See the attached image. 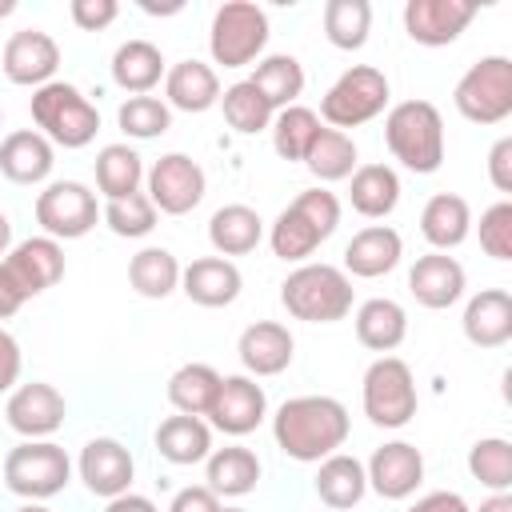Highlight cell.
I'll use <instances>...</instances> for the list:
<instances>
[{
	"label": "cell",
	"mask_w": 512,
	"mask_h": 512,
	"mask_svg": "<svg viewBox=\"0 0 512 512\" xmlns=\"http://www.w3.org/2000/svg\"><path fill=\"white\" fill-rule=\"evenodd\" d=\"M352 432L348 408L336 396H292L272 416V440L284 456L300 464H320L340 452Z\"/></svg>",
	"instance_id": "obj_1"
},
{
	"label": "cell",
	"mask_w": 512,
	"mask_h": 512,
	"mask_svg": "<svg viewBox=\"0 0 512 512\" xmlns=\"http://www.w3.org/2000/svg\"><path fill=\"white\" fill-rule=\"evenodd\" d=\"M336 228H340V200H336V192H328V188H304L272 220L268 244H272V256H280L288 264H304Z\"/></svg>",
	"instance_id": "obj_2"
},
{
	"label": "cell",
	"mask_w": 512,
	"mask_h": 512,
	"mask_svg": "<svg viewBox=\"0 0 512 512\" xmlns=\"http://www.w3.org/2000/svg\"><path fill=\"white\" fill-rule=\"evenodd\" d=\"M352 300H356L352 276L336 264L304 260L280 284V304L288 308L292 320H304V324H336L352 312Z\"/></svg>",
	"instance_id": "obj_3"
},
{
	"label": "cell",
	"mask_w": 512,
	"mask_h": 512,
	"mask_svg": "<svg viewBox=\"0 0 512 512\" xmlns=\"http://www.w3.org/2000/svg\"><path fill=\"white\" fill-rule=\"evenodd\" d=\"M388 152L416 176H432L444 164V116L432 100H400L384 116Z\"/></svg>",
	"instance_id": "obj_4"
},
{
	"label": "cell",
	"mask_w": 512,
	"mask_h": 512,
	"mask_svg": "<svg viewBox=\"0 0 512 512\" xmlns=\"http://www.w3.org/2000/svg\"><path fill=\"white\" fill-rule=\"evenodd\" d=\"M36 132L52 148H88L100 132V108L68 80H52L28 100Z\"/></svg>",
	"instance_id": "obj_5"
},
{
	"label": "cell",
	"mask_w": 512,
	"mask_h": 512,
	"mask_svg": "<svg viewBox=\"0 0 512 512\" xmlns=\"http://www.w3.org/2000/svg\"><path fill=\"white\" fill-rule=\"evenodd\" d=\"M388 100H392L388 76L380 68H372V64H352L332 80V88L324 92L316 116H324L328 128L348 132V128H360V124L376 120L388 108Z\"/></svg>",
	"instance_id": "obj_6"
},
{
	"label": "cell",
	"mask_w": 512,
	"mask_h": 512,
	"mask_svg": "<svg viewBox=\"0 0 512 512\" xmlns=\"http://www.w3.org/2000/svg\"><path fill=\"white\" fill-rule=\"evenodd\" d=\"M72 480V460L56 440H20L4 456V488L20 500H48Z\"/></svg>",
	"instance_id": "obj_7"
},
{
	"label": "cell",
	"mask_w": 512,
	"mask_h": 512,
	"mask_svg": "<svg viewBox=\"0 0 512 512\" xmlns=\"http://www.w3.org/2000/svg\"><path fill=\"white\" fill-rule=\"evenodd\" d=\"M268 12L252 0H228L212 12L208 24V52L216 64L224 68H244L252 60H260V52L268 48Z\"/></svg>",
	"instance_id": "obj_8"
},
{
	"label": "cell",
	"mask_w": 512,
	"mask_h": 512,
	"mask_svg": "<svg viewBox=\"0 0 512 512\" xmlns=\"http://www.w3.org/2000/svg\"><path fill=\"white\" fill-rule=\"evenodd\" d=\"M360 404L376 428H404L420 408L412 368L400 356H376L364 372Z\"/></svg>",
	"instance_id": "obj_9"
},
{
	"label": "cell",
	"mask_w": 512,
	"mask_h": 512,
	"mask_svg": "<svg viewBox=\"0 0 512 512\" xmlns=\"http://www.w3.org/2000/svg\"><path fill=\"white\" fill-rule=\"evenodd\" d=\"M452 104L472 124H504L512 116V60L508 56H480L452 92Z\"/></svg>",
	"instance_id": "obj_10"
},
{
	"label": "cell",
	"mask_w": 512,
	"mask_h": 512,
	"mask_svg": "<svg viewBox=\"0 0 512 512\" xmlns=\"http://www.w3.org/2000/svg\"><path fill=\"white\" fill-rule=\"evenodd\" d=\"M96 220V192L80 180H52L44 192H36V224L52 240H80L96 228Z\"/></svg>",
	"instance_id": "obj_11"
},
{
	"label": "cell",
	"mask_w": 512,
	"mask_h": 512,
	"mask_svg": "<svg viewBox=\"0 0 512 512\" xmlns=\"http://www.w3.org/2000/svg\"><path fill=\"white\" fill-rule=\"evenodd\" d=\"M144 196L152 200L156 212L164 216H184L204 200V168L188 152H164L148 172H144Z\"/></svg>",
	"instance_id": "obj_12"
},
{
	"label": "cell",
	"mask_w": 512,
	"mask_h": 512,
	"mask_svg": "<svg viewBox=\"0 0 512 512\" xmlns=\"http://www.w3.org/2000/svg\"><path fill=\"white\" fill-rule=\"evenodd\" d=\"M0 268L8 272V280L16 284V292L24 300H32V296L48 292L64 276V248L52 236H28V240H16L8 248V256L0 260Z\"/></svg>",
	"instance_id": "obj_13"
},
{
	"label": "cell",
	"mask_w": 512,
	"mask_h": 512,
	"mask_svg": "<svg viewBox=\"0 0 512 512\" xmlns=\"http://www.w3.org/2000/svg\"><path fill=\"white\" fill-rule=\"evenodd\" d=\"M68 416V404L64 396L44 384V380H32V384H16L8 392V404H4V420L16 436L24 440H48Z\"/></svg>",
	"instance_id": "obj_14"
},
{
	"label": "cell",
	"mask_w": 512,
	"mask_h": 512,
	"mask_svg": "<svg viewBox=\"0 0 512 512\" xmlns=\"http://www.w3.org/2000/svg\"><path fill=\"white\" fill-rule=\"evenodd\" d=\"M76 472L84 480V488L100 500H116L124 492H132V476H136V460L132 452L116 440V436H96L80 448Z\"/></svg>",
	"instance_id": "obj_15"
},
{
	"label": "cell",
	"mask_w": 512,
	"mask_h": 512,
	"mask_svg": "<svg viewBox=\"0 0 512 512\" xmlns=\"http://www.w3.org/2000/svg\"><path fill=\"white\" fill-rule=\"evenodd\" d=\"M0 68L12 84L20 88H44L56 80V68H60V44L40 32V28H20L8 36L4 44V56H0Z\"/></svg>",
	"instance_id": "obj_16"
},
{
	"label": "cell",
	"mask_w": 512,
	"mask_h": 512,
	"mask_svg": "<svg viewBox=\"0 0 512 512\" xmlns=\"http://www.w3.org/2000/svg\"><path fill=\"white\" fill-rule=\"evenodd\" d=\"M364 476L380 500H408L424 484V456L408 440H388L372 452V460L364 464Z\"/></svg>",
	"instance_id": "obj_17"
},
{
	"label": "cell",
	"mask_w": 512,
	"mask_h": 512,
	"mask_svg": "<svg viewBox=\"0 0 512 512\" xmlns=\"http://www.w3.org/2000/svg\"><path fill=\"white\" fill-rule=\"evenodd\" d=\"M476 20L472 0H408L404 4V32L424 48H444L460 40V32Z\"/></svg>",
	"instance_id": "obj_18"
},
{
	"label": "cell",
	"mask_w": 512,
	"mask_h": 512,
	"mask_svg": "<svg viewBox=\"0 0 512 512\" xmlns=\"http://www.w3.org/2000/svg\"><path fill=\"white\" fill-rule=\"evenodd\" d=\"M264 416H268V396L252 376L240 372V376L220 380V392L208 408L212 428H220L224 436H248L264 424Z\"/></svg>",
	"instance_id": "obj_19"
},
{
	"label": "cell",
	"mask_w": 512,
	"mask_h": 512,
	"mask_svg": "<svg viewBox=\"0 0 512 512\" xmlns=\"http://www.w3.org/2000/svg\"><path fill=\"white\" fill-rule=\"evenodd\" d=\"M468 288V276H464V264L448 252H428L420 256L412 268H408V292L416 296L420 308H452Z\"/></svg>",
	"instance_id": "obj_20"
},
{
	"label": "cell",
	"mask_w": 512,
	"mask_h": 512,
	"mask_svg": "<svg viewBox=\"0 0 512 512\" xmlns=\"http://www.w3.org/2000/svg\"><path fill=\"white\" fill-rule=\"evenodd\" d=\"M236 356L244 364V376H280L292 356H296V340L280 320H256L240 332L236 340Z\"/></svg>",
	"instance_id": "obj_21"
},
{
	"label": "cell",
	"mask_w": 512,
	"mask_h": 512,
	"mask_svg": "<svg viewBox=\"0 0 512 512\" xmlns=\"http://www.w3.org/2000/svg\"><path fill=\"white\" fill-rule=\"evenodd\" d=\"M244 288V276L224 256H200L180 268V292L200 308H228Z\"/></svg>",
	"instance_id": "obj_22"
},
{
	"label": "cell",
	"mask_w": 512,
	"mask_h": 512,
	"mask_svg": "<svg viewBox=\"0 0 512 512\" xmlns=\"http://www.w3.org/2000/svg\"><path fill=\"white\" fill-rule=\"evenodd\" d=\"M400 256H404L400 232L388 224H368L344 244V272L360 280H376V276H388L400 264Z\"/></svg>",
	"instance_id": "obj_23"
},
{
	"label": "cell",
	"mask_w": 512,
	"mask_h": 512,
	"mask_svg": "<svg viewBox=\"0 0 512 512\" xmlns=\"http://www.w3.org/2000/svg\"><path fill=\"white\" fill-rule=\"evenodd\" d=\"M460 328L476 348H504L512 340V296L504 288H480L464 304Z\"/></svg>",
	"instance_id": "obj_24"
},
{
	"label": "cell",
	"mask_w": 512,
	"mask_h": 512,
	"mask_svg": "<svg viewBox=\"0 0 512 512\" xmlns=\"http://www.w3.org/2000/svg\"><path fill=\"white\" fill-rule=\"evenodd\" d=\"M56 168V148L36 128H16L0 140V172L12 184H44Z\"/></svg>",
	"instance_id": "obj_25"
},
{
	"label": "cell",
	"mask_w": 512,
	"mask_h": 512,
	"mask_svg": "<svg viewBox=\"0 0 512 512\" xmlns=\"http://www.w3.org/2000/svg\"><path fill=\"white\" fill-rule=\"evenodd\" d=\"M164 104L176 112H208L220 104V76L204 60H180L164 72Z\"/></svg>",
	"instance_id": "obj_26"
},
{
	"label": "cell",
	"mask_w": 512,
	"mask_h": 512,
	"mask_svg": "<svg viewBox=\"0 0 512 512\" xmlns=\"http://www.w3.org/2000/svg\"><path fill=\"white\" fill-rule=\"evenodd\" d=\"M472 232V208L456 192H436L420 212V236L432 244V252H452Z\"/></svg>",
	"instance_id": "obj_27"
},
{
	"label": "cell",
	"mask_w": 512,
	"mask_h": 512,
	"mask_svg": "<svg viewBox=\"0 0 512 512\" xmlns=\"http://www.w3.org/2000/svg\"><path fill=\"white\" fill-rule=\"evenodd\" d=\"M204 480L216 496H248L260 484V456L244 444H228V448H212L204 460Z\"/></svg>",
	"instance_id": "obj_28"
},
{
	"label": "cell",
	"mask_w": 512,
	"mask_h": 512,
	"mask_svg": "<svg viewBox=\"0 0 512 512\" xmlns=\"http://www.w3.org/2000/svg\"><path fill=\"white\" fill-rule=\"evenodd\" d=\"M164 72H168L164 52L152 40H124L112 52V84L132 96H148L164 80Z\"/></svg>",
	"instance_id": "obj_29"
},
{
	"label": "cell",
	"mask_w": 512,
	"mask_h": 512,
	"mask_svg": "<svg viewBox=\"0 0 512 512\" xmlns=\"http://www.w3.org/2000/svg\"><path fill=\"white\" fill-rule=\"evenodd\" d=\"M264 240V220L256 208L248 204H224L212 212L208 220V244L216 248V256H248L256 252V244Z\"/></svg>",
	"instance_id": "obj_30"
},
{
	"label": "cell",
	"mask_w": 512,
	"mask_h": 512,
	"mask_svg": "<svg viewBox=\"0 0 512 512\" xmlns=\"http://www.w3.org/2000/svg\"><path fill=\"white\" fill-rule=\"evenodd\" d=\"M352 320H356V340L364 348L380 352V356H388L392 348H400L404 336H408V312L396 300H388V296L364 300Z\"/></svg>",
	"instance_id": "obj_31"
},
{
	"label": "cell",
	"mask_w": 512,
	"mask_h": 512,
	"mask_svg": "<svg viewBox=\"0 0 512 512\" xmlns=\"http://www.w3.org/2000/svg\"><path fill=\"white\" fill-rule=\"evenodd\" d=\"M348 204L368 216V220H384L396 212L400 204V176L388 164H356V172L348 176Z\"/></svg>",
	"instance_id": "obj_32"
},
{
	"label": "cell",
	"mask_w": 512,
	"mask_h": 512,
	"mask_svg": "<svg viewBox=\"0 0 512 512\" xmlns=\"http://www.w3.org/2000/svg\"><path fill=\"white\" fill-rule=\"evenodd\" d=\"M156 452H160L168 464H180V468L200 464V460H208V452H212V428H208L200 416L176 412V416L160 420V428H156Z\"/></svg>",
	"instance_id": "obj_33"
},
{
	"label": "cell",
	"mask_w": 512,
	"mask_h": 512,
	"mask_svg": "<svg viewBox=\"0 0 512 512\" xmlns=\"http://www.w3.org/2000/svg\"><path fill=\"white\" fill-rule=\"evenodd\" d=\"M364 492H368V476H364V464L356 456L332 452V456L320 460V468H316V496L328 508H336V512L356 508L364 500Z\"/></svg>",
	"instance_id": "obj_34"
},
{
	"label": "cell",
	"mask_w": 512,
	"mask_h": 512,
	"mask_svg": "<svg viewBox=\"0 0 512 512\" xmlns=\"http://www.w3.org/2000/svg\"><path fill=\"white\" fill-rule=\"evenodd\" d=\"M248 84H252V88L280 112V108H288V104L300 100V92H304V68H300L296 56H288V52H272V56L256 60Z\"/></svg>",
	"instance_id": "obj_35"
},
{
	"label": "cell",
	"mask_w": 512,
	"mask_h": 512,
	"mask_svg": "<svg viewBox=\"0 0 512 512\" xmlns=\"http://www.w3.org/2000/svg\"><path fill=\"white\" fill-rule=\"evenodd\" d=\"M220 372L212 364H180L172 376H168V404L184 416H208L216 392H220Z\"/></svg>",
	"instance_id": "obj_36"
},
{
	"label": "cell",
	"mask_w": 512,
	"mask_h": 512,
	"mask_svg": "<svg viewBox=\"0 0 512 512\" xmlns=\"http://www.w3.org/2000/svg\"><path fill=\"white\" fill-rule=\"evenodd\" d=\"M128 284L144 296V300H164L180 288V260L168 252V248H140L132 260H128Z\"/></svg>",
	"instance_id": "obj_37"
},
{
	"label": "cell",
	"mask_w": 512,
	"mask_h": 512,
	"mask_svg": "<svg viewBox=\"0 0 512 512\" xmlns=\"http://www.w3.org/2000/svg\"><path fill=\"white\" fill-rule=\"evenodd\" d=\"M144 184V160L136 148L128 144H104L96 152V188L104 192V200H120L140 192Z\"/></svg>",
	"instance_id": "obj_38"
},
{
	"label": "cell",
	"mask_w": 512,
	"mask_h": 512,
	"mask_svg": "<svg viewBox=\"0 0 512 512\" xmlns=\"http://www.w3.org/2000/svg\"><path fill=\"white\" fill-rule=\"evenodd\" d=\"M356 160H360L356 140H352L348 132H336V128H320L316 140H312V148H308V156H304L308 172H312L320 184L348 180V176L356 172Z\"/></svg>",
	"instance_id": "obj_39"
},
{
	"label": "cell",
	"mask_w": 512,
	"mask_h": 512,
	"mask_svg": "<svg viewBox=\"0 0 512 512\" xmlns=\"http://www.w3.org/2000/svg\"><path fill=\"white\" fill-rule=\"evenodd\" d=\"M372 32V4L368 0H328L324 4V36L340 52H360Z\"/></svg>",
	"instance_id": "obj_40"
},
{
	"label": "cell",
	"mask_w": 512,
	"mask_h": 512,
	"mask_svg": "<svg viewBox=\"0 0 512 512\" xmlns=\"http://www.w3.org/2000/svg\"><path fill=\"white\" fill-rule=\"evenodd\" d=\"M320 128H324L320 116H316L312 108H304V104H288V108H280V112L272 116V124H268V132H272V148H276L280 160H304Z\"/></svg>",
	"instance_id": "obj_41"
},
{
	"label": "cell",
	"mask_w": 512,
	"mask_h": 512,
	"mask_svg": "<svg viewBox=\"0 0 512 512\" xmlns=\"http://www.w3.org/2000/svg\"><path fill=\"white\" fill-rule=\"evenodd\" d=\"M220 108H224L228 128L240 132V136H256V132H264V128L272 124V116H276V108H272L248 80L228 84V88L220 92Z\"/></svg>",
	"instance_id": "obj_42"
},
{
	"label": "cell",
	"mask_w": 512,
	"mask_h": 512,
	"mask_svg": "<svg viewBox=\"0 0 512 512\" xmlns=\"http://www.w3.org/2000/svg\"><path fill=\"white\" fill-rule=\"evenodd\" d=\"M468 472L480 480L488 492H508L512 488V444L504 436H484L468 448Z\"/></svg>",
	"instance_id": "obj_43"
},
{
	"label": "cell",
	"mask_w": 512,
	"mask_h": 512,
	"mask_svg": "<svg viewBox=\"0 0 512 512\" xmlns=\"http://www.w3.org/2000/svg\"><path fill=\"white\" fill-rule=\"evenodd\" d=\"M116 124L132 140H156L172 128V108L160 96H128L116 108Z\"/></svg>",
	"instance_id": "obj_44"
},
{
	"label": "cell",
	"mask_w": 512,
	"mask_h": 512,
	"mask_svg": "<svg viewBox=\"0 0 512 512\" xmlns=\"http://www.w3.org/2000/svg\"><path fill=\"white\" fill-rule=\"evenodd\" d=\"M156 216H160V212L152 208V200H148L144 192L108 200L104 212H100V220L108 224V232H112V236H124V240H140V236H148V232L156 228Z\"/></svg>",
	"instance_id": "obj_45"
},
{
	"label": "cell",
	"mask_w": 512,
	"mask_h": 512,
	"mask_svg": "<svg viewBox=\"0 0 512 512\" xmlns=\"http://www.w3.org/2000/svg\"><path fill=\"white\" fill-rule=\"evenodd\" d=\"M480 248L492 260H512V200H496L480 212Z\"/></svg>",
	"instance_id": "obj_46"
},
{
	"label": "cell",
	"mask_w": 512,
	"mask_h": 512,
	"mask_svg": "<svg viewBox=\"0 0 512 512\" xmlns=\"http://www.w3.org/2000/svg\"><path fill=\"white\" fill-rule=\"evenodd\" d=\"M68 16H72V24L80 32H100V28H108L120 16V4L116 0H72Z\"/></svg>",
	"instance_id": "obj_47"
},
{
	"label": "cell",
	"mask_w": 512,
	"mask_h": 512,
	"mask_svg": "<svg viewBox=\"0 0 512 512\" xmlns=\"http://www.w3.org/2000/svg\"><path fill=\"white\" fill-rule=\"evenodd\" d=\"M488 180L496 192H512V136H500L488 152Z\"/></svg>",
	"instance_id": "obj_48"
},
{
	"label": "cell",
	"mask_w": 512,
	"mask_h": 512,
	"mask_svg": "<svg viewBox=\"0 0 512 512\" xmlns=\"http://www.w3.org/2000/svg\"><path fill=\"white\" fill-rule=\"evenodd\" d=\"M168 512H220V496L208 484H188L172 496Z\"/></svg>",
	"instance_id": "obj_49"
},
{
	"label": "cell",
	"mask_w": 512,
	"mask_h": 512,
	"mask_svg": "<svg viewBox=\"0 0 512 512\" xmlns=\"http://www.w3.org/2000/svg\"><path fill=\"white\" fill-rule=\"evenodd\" d=\"M20 368H24V356H20V344L8 328H0V392H12L16 380H20Z\"/></svg>",
	"instance_id": "obj_50"
},
{
	"label": "cell",
	"mask_w": 512,
	"mask_h": 512,
	"mask_svg": "<svg viewBox=\"0 0 512 512\" xmlns=\"http://www.w3.org/2000/svg\"><path fill=\"white\" fill-rule=\"evenodd\" d=\"M408 512H472L468 508V500L460 496V492H448V488H440V492H428V496H420Z\"/></svg>",
	"instance_id": "obj_51"
},
{
	"label": "cell",
	"mask_w": 512,
	"mask_h": 512,
	"mask_svg": "<svg viewBox=\"0 0 512 512\" xmlns=\"http://www.w3.org/2000/svg\"><path fill=\"white\" fill-rule=\"evenodd\" d=\"M20 304H24V296L16 292V284L8 280V272L0 268V320L16 316V312H20Z\"/></svg>",
	"instance_id": "obj_52"
},
{
	"label": "cell",
	"mask_w": 512,
	"mask_h": 512,
	"mask_svg": "<svg viewBox=\"0 0 512 512\" xmlns=\"http://www.w3.org/2000/svg\"><path fill=\"white\" fill-rule=\"evenodd\" d=\"M104 512H160L148 496H140V492H124V496H116V500H108V508Z\"/></svg>",
	"instance_id": "obj_53"
},
{
	"label": "cell",
	"mask_w": 512,
	"mask_h": 512,
	"mask_svg": "<svg viewBox=\"0 0 512 512\" xmlns=\"http://www.w3.org/2000/svg\"><path fill=\"white\" fill-rule=\"evenodd\" d=\"M476 512H512V496L508 492H492L488 500H480Z\"/></svg>",
	"instance_id": "obj_54"
},
{
	"label": "cell",
	"mask_w": 512,
	"mask_h": 512,
	"mask_svg": "<svg viewBox=\"0 0 512 512\" xmlns=\"http://www.w3.org/2000/svg\"><path fill=\"white\" fill-rule=\"evenodd\" d=\"M8 248H12V220L0 212V260L8 256Z\"/></svg>",
	"instance_id": "obj_55"
},
{
	"label": "cell",
	"mask_w": 512,
	"mask_h": 512,
	"mask_svg": "<svg viewBox=\"0 0 512 512\" xmlns=\"http://www.w3.org/2000/svg\"><path fill=\"white\" fill-rule=\"evenodd\" d=\"M12 12H16V0H0V20L12 16Z\"/></svg>",
	"instance_id": "obj_56"
},
{
	"label": "cell",
	"mask_w": 512,
	"mask_h": 512,
	"mask_svg": "<svg viewBox=\"0 0 512 512\" xmlns=\"http://www.w3.org/2000/svg\"><path fill=\"white\" fill-rule=\"evenodd\" d=\"M16 512H48V508H44V504H32V500H28V504H20Z\"/></svg>",
	"instance_id": "obj_57"
},
{
	"label": "cell",
	"mask_w": 512,
	"mask_h": 512,
	"mask_svg": "<svg viewBox=\"0 0 512 512\" xmlns=\"http://www.w3.org/2000/svg\"><path fill=\"white\" fill-rule=\"evenodd\" d=\"M220 512H248V508H224V504H220Z\"/></svg>",
	"instance_id": "obj_58"
},
{
	"label": "cell",
	"mask_w": 512,
	"mask_h": 512,
	"mask_svg": "<svg viewBox=\"0 0 512 512\" xmlns=\"http://www.w3.org/2000/svg\"><path fill=\"white\" fill-rule=\"evenodd\" d=\"M0 124H4V116H0Z\"/></svg>",
	"instance_id": "obj_59"
}]
</instances>
